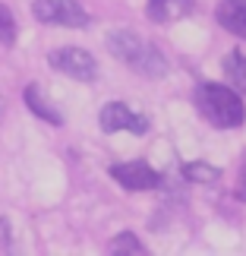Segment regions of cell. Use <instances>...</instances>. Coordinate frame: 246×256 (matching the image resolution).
I'll list each match as a JSON object with an SVG mask.
<instances>
[{"label":"cell","mask_w":246,"mask_h":256,"mask_svg":"<svg viewBox=\"0 0 246 256\" xmlns=\"http://www.w3.org/2000/svg\"><path fill=\"white\" fill-rule=\"evenodd\" d=\"M193 102L199 108V114L209 124L221 126V130H231V126H240L246 120V108L240 102V95L228 86L218 82H199L193 92Z\"/></svg>","instance_id":"cell-1"},{"label":"cell","mask_w":246,"mask_h":256,"mask_svg":"<svg viewBox=\"0 0 246 256\" xmlns=\"http://www.w3.org/2000/svg\"><path fill=\"white\" fill-rule=\"evenodd\" d=\"M32 13L38 22L47 26H66V28H85L92 22V16L76 4V0H35Z\"/></svg>","instance_id":"cell-2"},{"label":"cell","mask_w":246,"mask_h":256,"mask_svg":"<svg viewBox=\"0 0 246 256\" xmlns=\"http://www.w3.org/2000/svg\"><path fill=\"white\" fill-rule=\"evenodd\" d=\"M51 66L57 73L79 80V82H95V76H98L95 57L82 51V48H57V51H51Z\"/></svg>","instance_id":"cell-3"},{"label":"cell","mask_w":246,"mask_h":256,"mask_svg":"<svg viewBox=\"0 0 246 256\" xmlns=\"http://www.w3.org/2000/svg\"><path fill=\"white\" fill-rule=\"evenodd\" d=\"M101 130L104 133H117V130H130L136 136H145L149 130V120L139 117L136 111H130L123 102H107L101 108Z\"/></svg>","instance_id":"cell-4"},{"label":"cell","mask_w":246,"mask_h":256,"mask_svg":"<svg viewBox=\"0 0 246 256\" xmlns=\"http://www.w3.org/2000/svg\"><path fill=\"white\" fill-rule=\"evenodd\" d=\"M111 177L126 190H155L161 184V177L155 168H149L145 162H120L111 164Z\"/></svg>","instance_id":"cell-5"},{"label":"cell","mask_w":246,"mask_h":256,"mask_svg":"<svg viewBox=\"0 0 246 256\" xmlns=\"http://www.w3.org/2000/svg\"><path fill=\"white\" fill-rule=\"evenodd\" d=\"M130 66H133L136 73L149 76V80H158V76L167 73V60H164V54H161L155 44H149V42H145L139 51H136V57L130 60Z\"/></svg>","instance_id":"cell-6"},{"label":"cell","mask_w":246,"mask_h":256,"mask_svg":"<svg viewBox=\"0 0 246 256\" xmlns=\"http://www.w3.org/2000/svg\"><path fill=\"white\" fill-rule=\"evenodd\" d=\"M196 6V0H149V19L152 22H177Z\"/></svg>","instance_id":"cell-7"},{"label":"cell","mask_w":246,"mask_h":256,"mask_svg":"<svg viewBox=\"0 0 246 256\" xmlns=\"http://www.w3.org/2000/svg\"><path fill=\"white\" fill-rule=\"evenodd\" d=\"M218 22L231 35L246 38V0H221L218 4Z\"/></svg>","instance_id":"cell-8"},{"label":"cell","mask_w":246,"mask_h":256,"mask_svg":"<svg viewBox=\"0 0 246 256\" xmlns=\"http://www.w3.org/2000/svg\"><path fill=\"white\" fill-rule=\"evenodd\" d=\"M142 44L145 42L136 32H130V28H117V32L107 35V51H111L114 57H120V60H126V64L136 57V51H139Z\"/></svg>","instance_id":"cell-9"},{"label":"cell","mask_w":246,"mask_h":256,"mask_svg":"<svg viewBox=\"0 0 246 256\" xmlns=\"http://www.w3.org/2000/svg\"><path fill=\"white\" fill-rule=\"evenodd\" d=\"M25 104L32 108V114H35V117H41V120L54 124V126H60V124H63V114L57 111V108H54L51 102H44L41 92H38L35 86H28V88H25Z\"/></svg>","instance_id":"cell-10"},{"label":"cell","mask_w":246,"mask_h":256,"mask_svg":"<svg viewBox=\"0 0 246 256\" xmlns=\"http://www.w3.org/2000/svg\"><path fill=\"white\" fill-rule=\"evenodd\" d=\"M224 76H228V82L237 88V92L246 95V54L231 51L224 57Z\"/></svg>","instance_id":"cell-11"},{"label":"cell","mask_w":246,"mask_h":256,"mask_svg":"<svg viewBox=\"0 0 246 256\" xmlns=\"http://www.w3.org/2000/svg\"><path fill=\"white\" fill-rule=\"evenodd\" d=\"M183 177L190 184H215V180H221V171L205 162H190V164H183Z\"/></svg>","instance_id":"cell-12"},{"label":"cell","mask_w":246,"mask_h":256,"mask_svg":"<svg viewBox=\"0 0 246 256\" xmlns=\"http://www.w3.org/2000/svg\"><path fill=\"white\" fill-rule=\"evenodd\" d=\"M111 253H145V247H142V240L136 238L133 231H123L120 238L111 244Z\"/></svg>","instance_id":"cell-13"},{"label":"cell","mask_w":246,"mask_h":256,"mask_svg":"<svg viewBox=\"0 0 246 256\" xmlns=\"http://www.w3.org/2000/svg\"><path fill=\"white\" fill-rule=\"evenodd\" d=\"M13 38H16L13 13L6 10V4H0V44H13Z\"/></svg>","instance_id":"cell-14"},{"label":"cell","mask_w":246,"mask_h":256,"mask_svg":"<svg viewBox=\"0 0 246 256\" xmlns=\"http://www.w3.org/2000/svg\"><path fill=\"white\" fill-rule=\"evenodd\" d=\"M237 196L246 202V168H243V174H240V184H237Z\"/></svg>","instance_id":"cell-15"},{"label":"cell","mask_w":246,"mask_h":256,"mask_svg":"<svg viewBox=\"0 0 246 256\" xmlns=\"http://www.w3.org/2000/svg\"><path fill=\"white\" fill-rule=\"evenodd\" d=\"M0 120H3V98H0Z\"/></svg>","instance_id":"cell-16"}]
</instances>
